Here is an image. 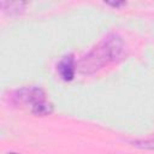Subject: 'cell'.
<instances>
[{"instance_id":"cell-1","label":"cell","mask_w":154,"mask_h":154,"mask_svg":"<svg viewBox=\"0 0 154 154\" xmlns=\"http://www.w3.org/2000/svg\"><path fill=\"white\" fill-rule=\"evenodd\" d=\"M124 52V41L120 35L112 32L91 48L77 63V71L82 75H93L107 65L117 61Z\"/></svg>"},{"instance_id":"cell-2","label":"cell","mask_w":154,"mask_h":154,"mask_svg":"<svg viewBox=\"0 0 154 154\" xmlns=\"http://www.w3.org/2000/svg\"><path fill=\"white\" fill-rule=\"evenodd\" d=\"M13 101L19 105H29L30 108L35 106L36 103L47 100L46 99V93L42 88L36 87V85H30V87H23L20 89H17L13 93L12 96Z\"/></svg>"},{"instance_id":"cell-3","label":"cell","mask_w":154,"mask_h":154,"mask_svg":"<svg viewBox=\"0 0 154 154\" xmlns=\"http://www.w3.org/2000/svg\"><path fill=\"white\" fill-rule=\"evenodd\" d=\"M57 71L60 76V78L65 82H70L75 78L76 71H77V64L75 60L73 54H69L63 57L59 63L57 64Z\"/></svg>"},{"instance_id":"cell-4","label":"cell","mask_w":154,"mask_h":154,"mask_svg":"<svg viewBox=\"0 0 154 154\" xmlns=\"http://www.w3.org/2000/svg\"><path fill=\"white\" fill-rule=\"evenodd\" d=\"M25 2L23 1H1L0 7L5 14L8 16H18L24 12Z\"/></svg>"},{"instance_id":"cell-5","label":"cell","mask_w":154,"mask_h":154,"mask_svg":"<svg viewBox=\"0 0 154 154\" xmlns=\"http://www.w3.org/2000/svg\"><path fill=\"white\" fill-rule=\"evenodd\" d=\"M53 111H54V106L48 100L41 101V102L36 103L35 106H32L30 108V112L34 116H36V117H46V116H49V114L53 113Z\"/></svg>"},{"instance_id":"cell-6","label":"cell","mask_w":154,"mask_h":154,"mask_svg":"<svg viewBox=\"0 0 154 154\" xmlns=\"http://www.w3.org/2000/svg\"><path fill=\"white\" fill-rule=\"evenodd\" d=\"M131 144L141 148V149H150L154 150V138H146V140H135L131 141Z\"/></svg>"},{"instance_id":"cell-7","label":"cell","mask_w":154,"mask_h":154,"mask_svg":"<svg viewBox=\"0 0 154 154\" xmlns=\"http://www.w3.org/2000/svg\"><path fill=\"white\" fill-rule=\"evenodd\" d=\"M107 5H109V6H113V7H120V6H123V5H125V1H120V2H106Z\"/></svg>"},{"instance_id":"cell-8","label":"cell","mask_w":154,"mask_h":154,"mask_svg":"<svg viewBox=\"0 0 154 154\" xmlns=\"http://www.w3.org/2000/svg\"><path fill=\"white\" fill-rule=\"evenodd\" d=\"M6 154H18V153H14V152H8V153H6Z\"/></svg>"}]
</instances>
